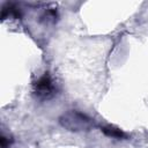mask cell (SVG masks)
Here are the masks:
<instances>
[{"instance_id":"1","label":"cell","mask_w":148,"mask_h":148,"mask_svg":"<svg viewBox=\"0 0 148 148\" xmlns=\"http://www.w3.org/2000/svg\"><path fill=\"white\" fill-rule=\"evenodd\" d=\"M60 125L71 132L89 131L94 127V120L79 110H69L59 118Z\"/></svg>"},{"instance_id":"2","label":"cell","mask_w":148,"mask_h":148,"mask_svg":"<svg viewBox=\"0 0 148 148\" xmlns=\"http://www.w3.org/2000/svg\"><path fill=\"white\" fill-rule=\"evenodd\" d=\"M34 94L39 99H49L56 95V86L49 73H44L34 82Z\"/></svg>"},{"instance_id":"3","label":"cell","mask_w":148,"mask_h":148,"mask_svg":"<svg viewBox=\"0 0 148 148\" xmlns=\"http://www.w3.org/2000/svg\"><path fill=\"white\" fill-rule=\"evenodd\" d=\"M22 15L20 7H17L15 3L7 2L2 7V13H1V18L5 20L7 17H14V18H20Z\"/></svg>"},{"instance_id":"4","label":"cell","mask_w":148,"mask_h":148,"mask_svg":"<svg viewBox=\"0 0 148 148\" xmlns=\"http://www.w3.org/2000/svg\"><path fill=\"white\" fill-rule=\"evenodd\" d=\"M101 131L106 136H110V138H114V139H125V138H127V135L121 130H119V128H117L114 126H110V125L102 126Z\"/></svg>"},{"instance_id":"5","label":"cell","mask_w":148,"mask_h":148,"mask_svg":"<svg viewBox=\"0 0 148 148\" xmlns=\"http://www.w3.org/2000/svg\"><path fill=\"white\" fill-rule=\"evenodd\" d=\"M0 141H1V148H7V147L9 146V143H10L9 139H8V138H6L3 134L1 135V139H0Z\"/></svg>"}]
</instances>
